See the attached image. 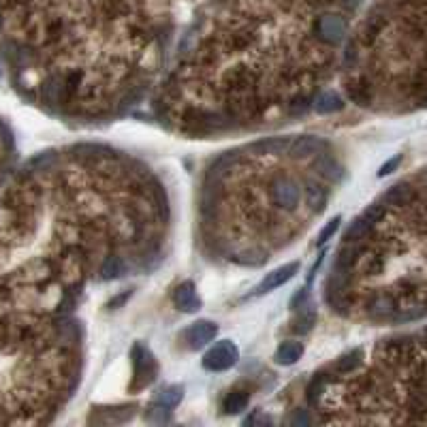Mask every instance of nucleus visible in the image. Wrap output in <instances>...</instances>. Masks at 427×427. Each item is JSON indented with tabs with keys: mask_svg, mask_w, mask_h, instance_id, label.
Returning a JSON list of instances; mask_svg holds the SVG:
<instances>
[{
	"mask_svg": "<svg viewBox=\"0 0 427 427\" xmlns=\"http://www.w3.org/2000/svg\"><path fill=\"white\" fill-rule=\"evenodd\" d=\"M130 357H133V376H135L133 379V391H139L156 379L158 366H156L154 355L141 344L133 346Z\"/></svg>",
	"mask_w": 427,
	"mask_h": 427,
	"instance_id": "nucleus-1",
	"label": "nucleus"
},
{
	"mask_svg": "<svg viewBox=\"0 0 427 427\" xmlns=\"http://www.w3.org/2000/svg\"><path fill=\"white\" fill-rule=\"evenodd\" d=\"M240 359V351L231 340H222L216 346H212L203 357V368L210 372H225L233 368Z\"/></svg>",
	"mask_w": 427,
	"mask_h": 427,
	"instance_id": "nucleus-2",
	"label": "nucleus"
},
{
	"mask_svg": "<svg viewBox=\"0 0 427 427\" xmlns=\"http://www.w3.org/2000/svg\"><path fill=\"white\" fill-rule=\"evenodd\" d=\"M340 107H342V101H340L334 92H327V94L319 101L317 111L325 113V111H336V109H340Z\"/></svg>",
	"mask_w": 427,
	"mask_h": 427,
	"instance_id": "nucleus-9",
	"label": "nucleus"
},
{
	"mask_svg": "<svg viewBox=\"0 0 427 427\" xmlns=\"http://www.w3.org/2000/svg\"><path fill=\"white\" fill-rule=\"evenodd\" d=\"M400 163H402V156H396V158H391V160H387L383 167H381V171H379V175L381 178H385V175H389L391 171H396L398 167H400Z\"/></svg>",
	"mask_w": 427,
	"mask_h": 427,
	"instance_id": "nucleus-11",
	"label": "nucleus"
},
{
	"mask_svg": "<svg viewBox=\"0 0 427 427\" xmlns=\"http://www.w3.org/2000/svg\"><path fill=\"white\" fill-rule=\"evenodd\" d=\"M218 334V327L210 321H199L192 323L186 331H184V342L188 344V349H199L207 342H212Z\"/></svg>",
	"mask_w": 427,
	"mask_h": 427,
	"instance_id": "nucleus-4",
	"label": "nucleus"
},
{
	"mask_svg": "<svg viewBox=\"0 0 427 427\" xmlns=\"http://www.w3.org/2000/svg\"><path fill=\"white\" fill-rule=\"evenodd\" d=\"M302 355H304V346L299 342H284L276 351V361L280 366H293L297 359H302Z\"/></svg>",
	"mask_w": 427,
	"mask_h": 427,
	"instance_id": "nucleus-6",
	"label": "nucleus"
},
{
	"mask_svg": "<svg viewBox=\"0 0 427 427\" xmlns=\"http://www.w3.org/2000/svg\"><path fill=\"white\" fill-rule=\"evenodd\" d=\"M338 227H340V216H338V218H334V220H331V222H329V225H327V227L321 231V235H319V244H325V242H327V240H329V237H331V235L338 231Z\"/></svg>",
	"mask_w": 427,
	"mask_h": 427,
	"instance_id": "nucleus-10",
	"label": "nucleus"
},
{
	"mask_svg": "<svg viewBox=\"0 0 427 427\" xmlns=\"http://www.w3.org/2000/svg\"><path fill=\"white\" fill-rule=\"evenodd\" d=\"M297 269H299V263H287V265L274 269L272 274H267V276L261 280V284L254 289L252 295H265V293H269V291L282 287L284 282H289V280L297 274Z\"/></svg>",
	"mask_w": 427,
	"mask_h": 427,
	"instance_id": "nucleus-3",
	"label": "nucleus"
},
{
	"mask_svg": "<svg viewBox=\"0 0 427 427\" xmlns=\"http://www.w3.org/2000/svg\"><path fill=\"white\" fill-rule=\"evenodd\" d=\"M173 304L182 310V312H197L201 308V299L195 291L192 282H182L175 291H173Z\"/></svg>",
	"mask_w": 427,
	"mask_h": 427,
	"instance_id": "nucleus-5",
	"label": "nucleus"
},
{
	"mask_svg": "<svg viewBox=\"0 0 427 427\" xmlns=\"http://www.w3.org/2000/svg\"><path fill=\"white\" fill-rule=\"evenodd\" d=\"M248 404V393L244 391H231L225 400V411L229 415H235V413H242Z\"/></svg>",
	"mask_w": 427,
	"mask_h": 427,
	"instance_id": "nucleus-7",
	"label": "nucleus"
},
{
	"mask_svg": "<svg viewBox=\"0 0 427 427\" xmlns=\"http://www.w3.org/2000/svg\"><path fill=\"white\" fill-rule=\"evenodd\" d=\"M180 400H182V387H167V389H160L156 396V402L165 408L175 406Z\"/></svg>",
	"mask_w": 427,
	"mask_h": 427,
	"instance_id": "nucleus-8",
	"label": "nucleus"
}]
</instances>
